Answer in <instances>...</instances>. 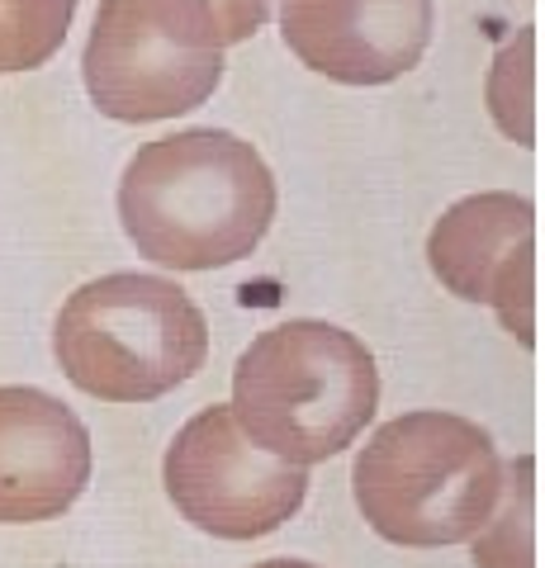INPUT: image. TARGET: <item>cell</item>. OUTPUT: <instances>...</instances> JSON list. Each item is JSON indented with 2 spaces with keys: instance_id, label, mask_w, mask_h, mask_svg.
Instances as JSON below:
<instances>
[{
  "instance_id": "obj_1",
  "label": "cell",
  "mask_w": 545,
  "mask_h": 568,
  "mask_svg": "<svg viewBox=\"0 0 545 568\" xmlns=\"http://www.w3.org/2000/svg\"><path fill=\"white\" fill-rule=\"evenodd\" d=\"M275 219V175L252 142L185 129L133 152L119 181V223L162 271L248 261Z\"/></svg>"
},
{
  "instance_id": "obj_2",
  "label": "cell",
  "mask_w": 545,
  "mask_h": 568,
  "mask_svg": "<svg viewBox=\"0 0 545 568\" xmlns=\"http://www.w3.org/2000/svg\"><path fill=\"white\" fill-rule=\"evenodd\" d=\"M503 455L480 422L455 413H403L365 440L351 493L365 526L403 549L465 545L503 497Z\"/></svg>"
},
{
  "instance_id": "obj_3",
  "label": "cell",
  "mask_w": 545,
  "mask_h": 568,
  "mask_svg": "<svg viewBox=\"0 0 545 568\" xmlns=\"http://www.w3.org/2000/svg\"><path fill=\"white\" fill-rule=\"evenodd\" d=\"M380 407V369L356 332L299 317L252 336L233 369V417L261 450L323 465L365 432Z\"/></svg>"
},
{
  "instance_id": "obj_4",
  "label": "cell",
  "mask_w": 545,
  "mask_h": 568,
  "mask_svg": "<svg viewBox=\"0 0 545 568\" xmlns=\"http://www.w3.org/2000/svg\"><path fill=\"white\" fill-rule=\"evenodd\" d=\"M52 355L81 394L152 403L204 369L209 323L175 280L119 271L81 284L62 304Z\"/></svg>"
},
{
  "instance_id": "obj_5",
  "label": "cell",
  "mask_w": 545,
  "mask_h": 568,
  "mask_svg": "<svg viewBox=\"0 0 545 568\" xmlns=\"http://www.w3.org/2000/svg\"><path fill=\"white\" fill-rule=\"evenodd\" d=\"M223 29L209 0H100L81 77L104 119H181L219 91Z\"/></svg>"
},
{
  "instance_id": "obj_6",
  "label": "cell",
  "mask_w": 545,
  "mask_h": 568,
  "mask_svg": "<svg viewBox=\"0 0 545 568\" xmlns=\"http://www.w3.org/2000/svg\"><path fill=\"white\" fill-rule=\"evenodd\" d=\"M175 511L219 540H261L280 530L309 493L304 465H290L242 432L233 403L190 417L162 459Z\"/></svg>"
},
{
  "instance_id": "obj_7",
  "label": "cell",
  "mask_w": 545,
  "mask_h": 568,
  "mask_svg": "<svg viewBox=\"0 0 545 568\" xmlns=\"http://www.w3.org/2000/svg\"><path fill=\"white\" fill-rule=\"evenodd\" d=\"M280 39L342 85H390L432 43V0H280Z\"/></svg>"
},
{
  "instance_id": "obj_8",
  "label": "cell",
  "mask_w": 545,
  "mask_h": 568,
  "mask_svg": "<svg viewBox=\"0 0 545 568\" xmlns=\"http://www.w3.org/2000/svg\"><path fill=\"white\" fill-rule=\"evenodd\" d=\"M91 484V432L62 398L0 388V526L58 521Z\"/></svg>"
},
{
  "instance_id": "obj_9",
  "label": "cell",
  "mask_w": 545,
  "mask_h": 568,
  "mask_svg": "<svg viewBox=\"0 0 545 568\" xmlns=\"http://www.w3.org/2000/svg\"><path fill=\"white\" fill-rule=\"evenodd\" d=\"M532 227H536V209L526 194H507V190L470 194V200L451 204L436 219L427 237V261L455 298L488 304L503 265L522 246H532Z\"/></svg>"
},
{
  "instance_id": "obj_10",
  "label": "cell",
  "mask_w": 545,
  "mask_h": 568,
  "mask_svg": "<svg viewBox=\"0 0 545 568\" xmlns=\"http://www.w3.org/2000/svg\"><path fill=\"white\" fill-rule=\"evenodd\" d=\"M470 545L480 568H532V455L507 469L494 517Z\"/></svg>"
},
{
  "instance_id": "obj_11",
  "label": "cell",
  "mask_w": 545,
  "mask_h": 568,
  "mask_svg": "<svg viewBox=\"0 0 545 568\" xmlns=\"http://www.w3.org/2000/svg\"><path fill=\"white\" fill-rule=\"evenodd\" d=\"M77 0H0V71H33L62 48Z\"/></svg>"
},
{
  "instance_id": "obj_12",
  "label": "cell",
  "mask_w": 545,
  "mask_h": 568,
  "mask_svg": "<svg viewBox=\"0 0 545 568\" xmlns=\"http://www.w3.org/2000/svg\"><path fill=\"white\" fill-rule=\"evenodd\" d=\"M488 104H494L503 133L532 148V29H522L517 43L498 52V67L488 77Z\"/></svg>"
},
{
  "instance_id": "obj_13",
  "label": "cell",
  "mask_w": 545,
  "mask_h": 568,
  "mask_svg": "<svg viewBox=\"0 0 545 568\" xmlns=\"http://www.w3.org/2000/svg\"><path fill=\"white\" fill-rule=\"evenodd\" d=\"M209 10L223 29V43H248L271 20V0H209Z\"/></svg>"
},
{
  "instance_id": "obj_14",
  "label": "cell",
  "mask_w": 545,
  "mask_h": 568,
  "mask_svg": "<svg viewBox=\"0 0 545 568\" xmlns=\"http://www.w3.org/2000/svg\"><path fill=\"white\" fill-rule=\"evenodd\" d=\"M256 568H319V564H299V559H271V564H256Z\"/></svg>"
}]
</instances>
